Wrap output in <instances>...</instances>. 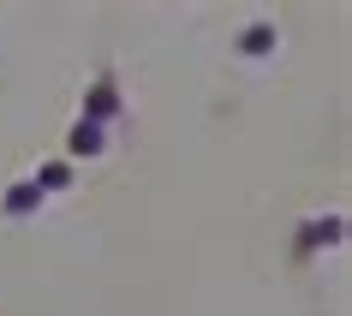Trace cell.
<instances>
[{"label":"cell","instance_id":"1","mask_svg":"<svg viewBox=\"0 0 352 316\" xmlns=\"http://www.w3.org/2000/svg\"><path fill=\"white\" fill-rule=\"evenodd\" d=\"M346 239V221H340V215H316V221H305L298 227V257H311V251H329V245H340Z\"/></svg>","mask_w":352,"mask_h":316},{"label":"cell","instance_id":"2","mask_svg":"<svg viewBox=\"0 0 352 316\" xmlns=\"http://www.w3.org/2000/svg\"><path fill=\"white\" fill-rule=\"evenodd\" d=\"M42 203H48V197H42V191L30 185V179H19V185H6V197H0V209H6V221H30V215H36Z\"/></svg>","mask_w":352,"mask_h":316},{"label":"cell","instance_id":"3","mask_svg":"<svg viewBox=\"0 0 352 316\" xmlns=\"http://www.w3.org/2000/svg\"><path fill=\"white\" fill-rule=\"evenodd\" d=\"M280 48V30L275 24H245V36H239V54L245 60H269Z\"/></svg>","mask_w":352,"mask_h":316},{"label":"cell","instance_id":"4","mask_svg":"<svg viewBox=\"0 0 352 316\" xmlns=\"http://www.w3.org/2000/svg\"><path fill=\"white\" fill-rule=\"evenodd\" d=\"M66 149H72V155H102V149H108V126H96V120H78L72 137H66Z\"/></svg>","mask_w":352,"mask_h":316},{"label":"cell","instance_id":"5","mask_svg":"<svg viewBox=\"0 0 352 316\" xmlns=\"http://www.w3.org/2000/svg\"><path fill=\"white\" fill-rule=\"evenodd\" d=\"M72 179H78V173H72V161H66V155H60V161H42V168L30 173V185H36L42 197H48V191H66Z\"/></svg>","mask_w":352,"mask_h":316},{"label":"cell","instance_id":"6","mask_svg":"<svg viewBox=\"0 0 352 316\" xmlns=\"http://www.w3.org/2000/svg\"><path fill=\"white\" fill-rule=\"evenodd\" d=\"M113 113H120V90H113L108 78H102V84L84 95V120H96V126H102V120H113Z\"/></svg>","mask_w":352,"mask_h":316}]
</instances>
